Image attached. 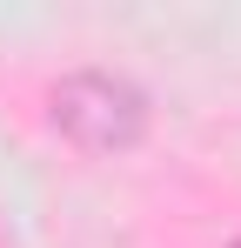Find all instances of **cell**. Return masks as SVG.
I'll list each match as a JSON object with an SVG mask.
<instances>
[{
    "label": "cell",
    "mask_w": 241,
    "mask_h": 248,
    "mask_svg": "<svg viewBox=\"0 0 241 248\" xmlns=\"http://www.w3.org/2000/svg\"><path fill=\"white\" fill-rule=\"evenodd\" d=\"M47 121L54 134L74 148V155H94V161H114V155H134L154 127V94L134 81L127 67H67L60 81L47 87Z\"/></svg>",
    "instance_id": "obj_1"
},
{
    "label": "cell",
    "mask_w": 241,
    "mask_h": 248,
    "mask_svg": "<svg viewBox=\"0 0 241 248\" xmlns=\"http://www.w3.org/2000/svg\"><path fill=\"white\" fill-rule=\"evenodd\" d=\"M228 248H241V242H228Z\"/></svg>",
    "instance_id": "obj_2"
}]
</instances>
